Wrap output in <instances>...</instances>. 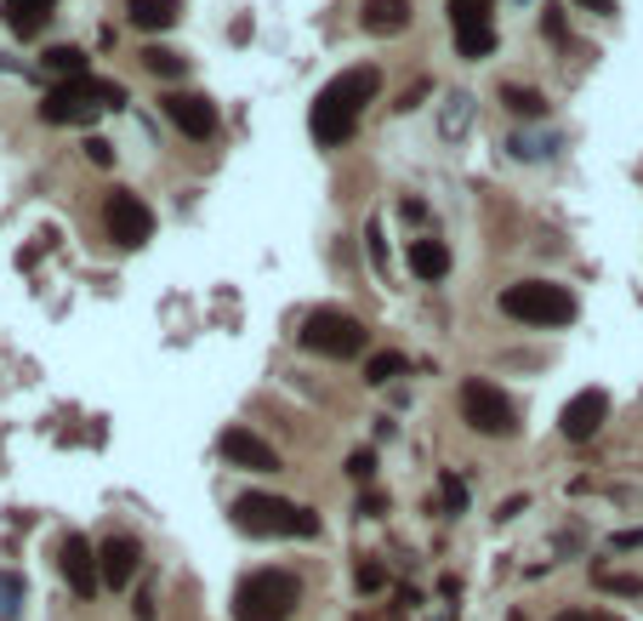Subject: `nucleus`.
I'll list each match as a JSON object with an SVG mask.
<instances>
[{
	"label": "nucleus",
	"mask_w": 643,
	"mask_h": 621,
	"mask_svg": "<svg viewBox=\"0 0 643 621\" xmlns=\"http://www.w3.org/2000/svg\"><path fill=\"white\" fill-rule=\"evenodd\" d=\"M382 91V69L376 63H359V69H342L319 98H314V115H308V126H314V137H319V149H342V142L354 137V126H359V115H365V103Z\"/></svg>",
	"instance_id": "nucleus-1"
},
{
	"label": "nucleus",
	"mask_w": 643,
	"mask_h": 621,
	"mask_svg": "<svg viewBox=\"0 0 643 621\" xmlns=\"http://www.w3.org/2000/svg\"><path fill=\"white\" fill-rule=\"evenodd\" d=\"M234 524L245 536H319V513L314 507L285 502V496H263V491L234 496Z\"/></svg>",
	"instance_id": "nucleus-2"
},
{
	"label": "nucleus",
	"mask_w": 643,
	"mask_h": 621,
	"mask_svg": "<svg viewBox=\"0 0 643 621\" xmlns=\"http://www.w3.org/2000/svg\"><path fill=\"white\" fill-rule=\"evenodd\" d=\"M303 604V582L290 570H251L234 588V621H290Z\"/></svg>",
	"instance_id": "nucleus-3"
},
{
	"label": "nucleus",
	"mask_w": 643,
	"mask_h": 621,
	"mask_svg": "<svg viewBox=\"0 0 643 621\" xmlns=\"http://www.w3.org/2000/svg\"><path fill=\"white\" fill-rule=\"evenodd\" d=\"M126 103V91L115 86V80H63V86H52L46 91V103H40V120L46 126H80V120H91L97 109H120Z\"/></svg>",
	"instance_id": "nucleus-4"
},
{
	"label": "nucleus",
	"mask_w": 643,
	"mask_h": 621,
	"mask_svg": "<svg viewBox=\"0 0 643 621\" xmlns=\"http://www.w3.org/2000/svg\"><path fill=\"white\" fill-rule=\"evenodd\" d=\"M502 314L524 319V325H570L575 297L564 292V285H547V279H518V285L502 292Z\"/></svg>",
	"instance_id": "nucleus-5"
},
{
	"label": "nucleus",
	"mask_w": 643,
	"mask_h": 621,
	"mask_svg": "<svg viewBox=\"0 0 643 621\" xmlns=\"http://www.w3.org/2000/svg\"><path fill=\"white\" fill-rule=\"evenodd\" d=\"M303 348L319 359H359L365 354V325L342 308H314L303 319Z\"/></svg>",
	"instance_id": "nucleus-6"
},
{
	"label": "nucleus",
	"mask_w": 643,
	"mask_h": 621,
	"mask_svg": "<svg viewBox=\"0 0 643 621\" xmlns=\"http://www.w3.org/2000/svg\"><path fill=\"white\" fill-rule=\"evenodd\" d=\"M462 416H467L473 434H484V440H507L513 427H518L513 400L496 388V382H484V376H467V382H462Z\"/></svg>",
	"instance_id": "nucleus-7"
},
{
	"label": "nucleus",
	"mask_w": 643,
	"mask_h": 621,
	"mask_svg": "<svg viewBox=\"0 0 643 621\" xmlns=\"http://www.w3.org/2000/svg\"><path fill=\"white\" fill-rule=\"evenodd\" d=\"M103 223H109V240L126 246V252H137V246L155 240V211H148L131 188H115V195L103 200Z\"/></svg>",
	"instance_id": "nucleus-8"
},
{
	"label": "nucleus",
	"mask_w": 643,
	"mask_h": 621,
	"mask_svg": "<svg viewBox=\"0 0 643 621\" xmlns=\"http://www.w3.org/2000/svg\"><path fill=\"white\" fill-rule=\"evenodd\" d=\"M451 29L462 58H489L496 52V23H489V0H451Z\"/></svg>",
	"instance_id": "nucleus-9"
},
{
	"label": "nucleus",
	"mask_w": 643,
	"mask_h": 621,
	"mask_svg": "<svg viewBox=\"0 0 643 621\" xmlns=\"http://www.w3.org/2000/svg\"><path fill=\"white\" fill-rule=\"evenodd\" d=\"M160 109H166V120L182 131V137H217V103L211 98H200V91H166V98H160Z\"/></svg>",
	"instance_id": "nucleus-10"
},
{
	"label": "nucleus",
	"mask_w": 643,
	"mask_h": 621,
	"mask_svg": "<svg viewBox=\"0 0 643 621\" xmlns=\"http://www.w3.org/2000/svg\"><path fill=\"white\" fill-rule=\"evenodd\" d=\"M604 422H610V394H604V388H581V394L558 411V427H564L570 445H586Z\"/></svg>",
	"instance_id": "nucleus-11"
},
{
	"label": "nucleus",
	"mask_w": 643,
	"mask_h": 621,
	"mask_svg": "<svg viewBox=\"0 0 643 621\" xmlns=\"http://www.w3.org/2000/svg\"><path fill=\"white\" fill-rule=\"evenodd\" d=\"M217 451L228 456V467H245V473H279V451L268 440H257L251 427H228L217 440Z\"/></svg>",
	"instance_id": "nucleus-12"
},
{
	"label": "nucleus",
	"mask_w": 643,
	"mask_h": 621,
	"mask_svg": "<svg viewBox=\"0 0 643 621\" xmlns=\"http://www.w3.org/2000/svg\"><path fill=\"white\" fill-rule=\"evenodd\" d=\"M58 564H63L75 599H91L97 588H103V564H97V553H91L86 536H63V559H58Z\"/></svg>",
	"instance_id": "nucleus-13"
},
{
	"label": "nucleus",
	"mask_w": 643,
	"mask_h": 621,
	"mask_svg": "<svg viewBox=\"0 0 643 621\" xmlns=\"http://www.w3.org/2000/svg\"><path fill=\"white\" fill-rule=\"evenodd\" d=\"M97 564H103V588H126L137 576V564H142V548L131 536H109L103 548H97Z\"/></svg>",
	"instance_id": "nucleus-14"
},
{
	"label": "nucleus",
	"mask_w": 643,
	"mask_h": 621,
	"mask_svg": "<svg viewBox=\"0 0 643 621\" xmlns=\"http://www.w3.org/2000/svg\"><path fill=\"white\" fill-rule=\"evenodd\" d=\"M182 18V0H126V23L137 34H166Z\"/></svg>",
	"instance_id": "nucleus-15"
},
{
	"label": "nucleus",
	"mask_w": 643,
	"mask_h": 621,
	"mask_svg": "<svg viewBox=\"0 0 643 621\" xmlns=\"http://www.w3.org/2000/svg\"><path fill=\"white\" fill-rule=\"evenodd\" d=\"M359 23H365V34H382V40L405 34L410 29V0H365Z\"/></svg>",
	"instance_id": "nucleus-16"
},
{
	"label": "nucleus",
	"mask_w": 643,
	"mask_h": 621,
	"mask_svg": "<svg viewBox=\"0 0 643 621\" xmlns=\"http://www.w3.org/2000/svg\"><path fill=\"white\" fill-rule=\"evenodd\" d=\"M52 7L58 0H7V23H12V34H40V23L52 18Z\"/></svg>",
	"instance_id": "nucleus-17"
},
{
	"label": "nucleus",
	"mask_w": 643,
	"mask_h": 621,
	"mask_svg": "<svg viewBox=\"0 0 643 621\" xmlns=\"http://www.w3.org/2000/svg\"><path fill=\"white\" fill-rule=\"evenodd\" d=\"M410 268L422 279H444V274H451V246H444V240H416L410 246Z\"/></svg>",
	"instance_id": "nucleus-18"
},
{
	"label": "nucleus",
	"mask_w": 643,
	"mask_h": 621,
	"mask_svg": "<svg viewBox=\"0 0 643 621\" xmlns=\"http://www.w3.org/2000/svg\"><path fill=\"white\" fill-rule=\"evenodd\" d=\"M405 371H410V359H405V354H393V348L365 359V382H370V388H387V382H393V376H405Z\"/></svg>",
	"instance_id": "nucleus-19"
},
{
	"label": "nucleus",
	"mask_w": 643,
	"mask_h": 621,
	"mask_svg": "<svg viewBox=\"0 0 643 621\" xmlns=\"http://www.w3.org/2000/svg\"><path fill=\"white\" fill-rule=\"evenodd\" d=\"M502 103H507L518 120H535V115H547V98H541L535 86H502Z\"/></svg>",
	"instance_id": "nucleus-20"
},
{
	"label": "nucleus",
	"mask_w": 643,
	"mask_h": 621,
	"mask_svg": "<svg viewBox=\"0 0 643 621\" xmlns=\"http://www.w3.org/2000/svg\"><path fill=\"white\" fill-rule=\"evenodd\" d=\"M46 69L58 80H86V52L80 46H52V52H46Z\"/></svg>",
	"instance_id": "nucleus-21"
},
{
	"label": "nucleus",
	"mask_w": 643,
	"mask_h": 621,
	"mask_svg": "<svg viewBox=\"0 0 643 621\" xmlns=\"http://www.w3.org/2000/svg\"><path fill=\"white\" fill-rule=\"evenodd\" d=\"M599 582L604 593H615V599H643V576H621V570H599Z\"/></svg>",
	"instance_id": "nucleus-22"
},
{
	"label": "nucleus",
	"mask_w": 643,
	"mask_h": 621,
	"mask_svg": "<svg viewBox=\"0 0 643 621\" xmlns=\"http://www.w3.org/2000/svg\"><path fill=\"white\" fill-rule=\"evenodd\" d=\"M142 63L155 69L160 80H177V75H182V52H171V46H148V52H142Z\"/></svg>",
	"instance_id": "nucleus-23"
},
{
	"label": "nucleus",
	"mask_w": 643,
	"mask_h": 621,
	"mask_svg": "<svg viewBox=\"0 0 643 621\" xmlns=\"http://www.w3.org/2000/svg\"><path fill=\"white\" fill-rule=\"evenodd\" d=\"M18 604H23V582L12 576V570H0V615H18Z\"/></svg>",
	"instance_id": "nucleus-24"
},
{
	"label": "nucleus",
	"mask_w": 643,
	"mask_h": 621,
	"mask_svg": "<svg viewBox=\"0 0 643 621\" xmlns=\"http://www.w3.org/2000/svg\"><path fill=\"white\" fill-rule=\"evenodd\" d=\"M541 34H547V40H558V46L570 40V23H564V12H558V7H547V12H541Z\"/></svg>",
	"instance_id": "nucleus-25"
},
{
	"label": "nucleus",
	"mask_w": 643,
	"mask_h": 621,
	"mask_svg": "<svg viewBox=\"0 0 643 621\" xmlns=\"http://www.w3.org/2000/svg\"><path fill=\"white\" fill-rule=\"evenodd\" d=\"M86 160H91V166H115V142H109V137H91V142H86Z\"/></svg>",
	"instance_id": "nucleus-26"
},
{
	"label": "nucleus",
	"mask_w": 643,
	"mask_h": 621,
	"mask_svg": "<svg viewBox=\"0 0 643 621\" xmlns=\"http://www.w3.org/2000/svg\"><path fill=\"white\" fill-rule=\"evenodd\" d=\"M444 507H451V513L467 507V485H462V480H444Z\"/></svg>",
	"instance_id": "nucleus-27"
},
{
	"label": "nucleus",
	"mask_w": 643,
	"mask_h": 621,
	"mask_svg": "<svg viewBox=\"0 0 643 621\" xmlns=\"http://www.w3.org/2000/svg\"><path fill=\"white\" fill-rule=\"evenodd\" d=\"M359 588H365V593L387 588V570H382V564H359Z\"/></svg>",
	"instance_id": "nucleus-28"
},
{
	"label": "nucleus",
	"mask_w": 643,
	"mask_h": 621,
	"mask_svg": "<svg viewBox=\"0 0 643 621\" xmlns=\"http://www.w3.org/2000/svg\"><path fill=\"white\" fill-rule=\"evenodd\" d=\"M348 473H354V480H370V473H376V456H370V451H354V456H348Z\"/></svg>",
	"instance_id": "nucleus-29"
},
{
	"label": "nucleus",
	"mask_w": 643,
	"mask_h": 621,
	"mask_svg": "<svg viewBox=\"0 0 643 621\" xmlns=\"http://www.w3.org/2000/svg\"><path fill=\"white\" fill-rule=\"evenodd\" d=\"M558 621H621V615H610V610H564Z\"/></svg>",
	"instance_id": "nucleus-30"
},
{
	"label": "nucleus",
	"mask_w": 643,
	"mask_h": 621,
	"mask_svg": "<svg viewBox=\"0 0 643 621\" xmlns=\"http://www.w3.org/2000/svg\"><path fill=\"white\" fill-rule=\"evenodd\" d=\"M615 548H621V553H632V548H643V524H637V531H615Z\"/></svg>",
	"instance_id": "nucleus-31"
},
{
	"label": "nucleus",
	"mask_w": 643,
	"mask_h": 621,
	"mask_svg": "<svg viewBox=\"0 0 643 621\" xmlns=\"http://www.w3.org/2000/svg\"><path fill=\"white\" fill-rule=\"evenodd\" d=\"M575 7H586V12H599V18H615V0H575Z\"/></svg>",
	"instance_id": "nucleus-32"
},
{
	"label": "nucleus",
	"mask_w": 643,
	"mask_h": 621,
	"mask_svg": "<svg viewBox=\"0 0 643 621\" xmlns=\"http://www.w3.org/2000/svg\"><path fill=\"white\" fill-rule=\"evenodd\" d=\"M131 610H137V621H155V599H148V593H137V604H131Z\"/></svg>",
	"instance_id": "nucleus-33"
}]
</instances>
